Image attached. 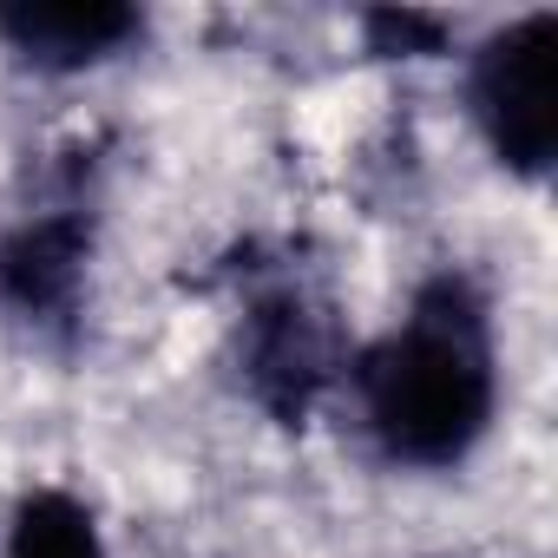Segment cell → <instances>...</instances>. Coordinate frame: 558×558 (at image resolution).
<instances>
[{"label": "cell", "instance_id": "1", "mask_svg": "<svg viewBox=\"0 0 558 558\" xmlns=\"http://www.w3.org/2000/svg\"><path fill=\"white\" fill-rule=\"evenodd\" d=\"M362 414L388 460L401 466H453L480 447L493 427L499 375H493V336L486 310L466 283H434L408 310L401 329H388L362 368Z\"/></svg>", "mask_w": 558, "mask_h": 558}, {"label": "cell", "instance_id": "5", "mask_svg": "<svg viewBox=\"0 0 558 558\" xmlns=\"http://www.w3.org/2000/svg\"><path fill=\"white\" fill-rule=\"evenodd\" d=\"M0 558H106V545H99L93 512L73 493L40 486V493L21 499V512L8 525V551H0Z\"/></svg>", "mask_w": 558, "mask_h": 558}, {"label": "cell", "instance_id": "2", "mask_svg": "<svg viewBox=\"0 0 558 558\" xmlns=\"http://www.w3.org/2000/svg\"><path fill=\"white\" fill-rule=\"evenodd\" d=\"M466 93L493 158L519 178H545L558 151V14H525L493 34Z\"/></svg>", "mask_w": 558, "mask_h": 558}, {"label": "cell", "instance_id": "6", "mask_svg": "<svg viewBox=\"0 0 558 558\" xmlns=\"http://www.w3.org/2000/svg\"><path fill=\"white\" fill-rule=\"evenodd\" d=\"M368 34H375V53H434L440 47V21H427V14H375Z\"/></svg>", "mask_w": 558, "mask_h": 558}, {"label": "cell", "instance_id": "4", "mask_svg": "<svg viewBox=\"0 0 558 558\" xmlns=\"http://www.w3.org/2000/svg\"><path fill=\"white\" fill-rule=\"evenodd\" d=\"M80 263H86V236L80 223H27L8 250H0V290L27 316H53L73 303L80 290Z\"/></svg>", "mask_w": 558, "mask_h": 558}, {"label": "cell", "instance_id": "3", "mask_svg": "<svg viewBox=\"0 0 558 558\" xmlns=\"http://www.w3.org/2000/svg\"><path fill=\"white\" fill-rule=\"evenodd\" d=\"M132 34H138V14L112 8V0H40V8H0V40H8L21 60L47 66V73L99 66Z\"/></svg>", "mask_w": 558, "mask_h": 558}]
</instances>
